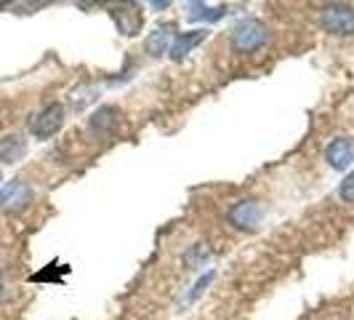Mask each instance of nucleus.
<instances>
[{
  "label": "nucleus",
  "instance_id": "f257e3e1",
  "mask_svg": "<svg viewBox=\"0 0 354 320\" xmlns=\"http://www.w3.org/2000/svg\"><path fill=\"white\" fill-rule=\"evenodd\" d=\"M269 40V30L261 19H243L232 30V48L237 53H256Z\"/></svg>",
  "mask_w": 354,
  "mask_h": 320
},
{
  "label": "nucleus",
  "instance_id": "f03ea898",
  "mask_svg": "<svg viewBox=\"0 0 354 320\" xmlns=\"http://www.w3.org/2000/svg\"><path fill=\"white\" fill-rule=\"evenodd\" d=\"M319 24L330 35H354V8L344 3H333L322 8Z\"/></svg>",
  "mask_w": 354,
  "mask_h": 320
},
{
  "label": "nucleus",
  "instance_id": "7ed1b4c3",
  "mask_svg": "<svg viewBox=\"0 0 354 320\" xmlns=\"http://www.w3.org/2000/svg\"><path fill=\"white\" fill-rule=\"evenodd\" d=\"M62 125H64V105L51 102V105H46L40 112H37L35 118H32L30 131L35 134L37 139H51V136L59 131V128H62Z\"/></svg>",
  "mask_w": 354,
  "mask_h": 320
},
{
  "label": "nucleus",
  "instance_id": "20e7f679",
  "mask_svg": "<svg viewBox=\"0 0 354 320\" xmlns=\"http://www.w3.org/2000/svg\"><path fill=\"white\" fill-rule=\"evenodd\" d=\"M32 203V187L21 179H14L8 181L3 190H0V208L8 213H19L24 211L27 206Z\"/></svg>",
  "mask_w": 354,
  "mask_h": 320
},
{
  "label": "nucleus",
  "instance_id": "39448f33",
  "mask_svg": "<svg viewBox=\"0 0 354 320\" xmlns=\"http://www.w3.org/2000/svg\"><path fill=\"white\" fill-rule=\"evenodd\" d=\"M261 206L256 200H237L227 211V222H230L234 230H256L261 224Z\"/></svg>",
  "mask_w": 354,
  "mask_h": 320
},
{
  "label": "nucleus",
  "instance_id": "423d86ee",
  "mask_svg": "<svg viewBox=\"0 0 354 320\" xmlns=\"http://www.w3.org/2000/svg\"><path fill=\"white\" fill-rule=\"evenodd\" d=\"M120 121H123V112H120L115 105H104L91 115L88 128L96 134V136H109V134H115V131H118Z\"/></svg>",
  "mask_w": 354,
  "mask_h": 320
},
{
  "label": "nucleus",
  "instance_id": "0eeeda50",
  "mask_svg": "<svg viewBox=\"0 0 354 320\" xmlns=\"http://www.w3.org/2000/svg\"><path fill=\"white\" fill-rule=\"evenodd\" d=\"M325 160L333 171H344L349 163L354 160V142L346 136H338L325 147Z\"/></svg>",
  "mask_w": 354,
  "mask_h": 320
},
{
  "label": "nucleus",
  "instance_id": "6e6552de",
  "mask_svg": "<svg viewBox=\"0 0 354 320\" xmlns=\"http://www.w3.org/2000/svg\"><path fill=\"white\" fill-rule=\"evenodd\" d=\"M208 37V30H189V33H181L178 37H174V46H171V59L181 62L187 53H192Z\"/></svg>",
  "mask_w": 354,
  "mask_h": 320
},
{
  "label": "nucleus",
  "instance_id": "1a4fd4ad",
  "mask_svg": "<svg viewBox=\"0 0 354 320\" xmlns=\"http://www.w3.org/2000/svg\"><path fill=\"white\" fill-rule=\"evenodd\" d=\"M27 155V139L19 134H8L0 139V163H17Z\"/></svg>",
  "mask_w": 354,
  "mask_h": 320
},
{
  "label": "nucleus",
  "instance_id": "9d476101",
  "mask_svg": "<svg viewBox=\"0 0 354 320\" xmlns=\"http://www.w3.org/2000/svg\"><path fill=\"white\" fill-rule=\"evenodd\" d=\"M171 46H174V33L171 27H158L155 33H149L144 48L149 56H162V53H171Z\"/></svg>",
  "mask_w": 354,
  "mask_h": 320
},
{
  "label": "nucleus",
  "instance_id": "9b49d317",
  "mask_svg": "<svg viewBox=\"0 0 354 320\" xmlns=\"http://www.w3.org/2000/svg\"><path fill=\"white\" fill-rule=\"evenodd\" d=\"M338 195H341V200H344V203H354V171L344 179V181H341Z\"/></svg>",
  "mask_w": 354,
  "mask_h": 320
},
{
  "label": "nucleus",
  "instance_id": "f8f14e48",
  "mask_svg": "<svg viewBox=\"0 0 354 320\" xmlns=\"http://www.w3.org/2000/svg\"><path fill=\"white\" fill-rule=\"evenodd\" d=\"M211 283H213V272H208L205 278H200V281H197L195 291L189 294V299H187V302H195L197 296H200V294H203V291H205V288H208V285H211Z\"/></svg>",
  "mask_w": 354,
  "mask_h": 320
},
{
  "label": "nucleus",
  "instance_id": "ddd939ff",
  "mask_svg": "<svg viewBox=\"0 0 354 320\" xmlns=\"http://www.w3.org/2000/svg\"><path fill=\"white\" fill-rule=\"evenodd\" d=\"M3 291H6V283H3V272H0V299H3Z\"/></svg>",
  "mask_w": 354,
  "mask_h": 320
}]
</instances>
